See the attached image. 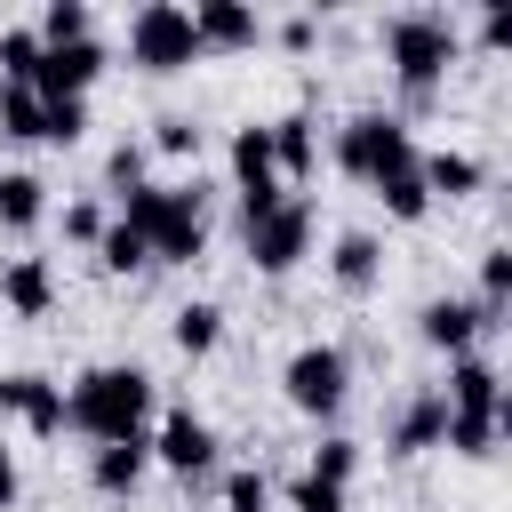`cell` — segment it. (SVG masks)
I'll use <instances>...</instances> for the list:
<instances>
[{"instance_id": "6da1fadb", "label": "cell", "mask_w": 512, "mask_h": 512, "mask_svg": "<svg viewBox=\"0 0 512 512\" xmlns=\"http://www.w3.org/2000/svg\"><path fill=\"white\" fill-rule=\"evenodd\" d=\"M384 64L400 80V112L392 120L432 112V96H440V80L456 64V16L448 8H400V16H384Z\"/></svg>"}, {"instance_id": "7a4b0ae2", "label": "cell", "mask_w": 512, "mask_h": 512, "mask_svg": "<svg viewBox=\"0 0 512 512\" xmlns=\"http://www.w3.org/2000/svg\"><path fill=\"white\" fill-rule=\"evenodd\" d=\"M144 416H152V376L136 360H104V368L72 376V392H64V424L88 440H128V432H144Z\"/></svg>"}, {"instance_id": "3957f363", "label": "cell", "mask_w": 512, "mask_h": 512, "mask_svg": "<svg viewBox=\"0 0 512 512\" xmlns=\"http://www.w3.org/2000/svg\"><path fill=\"white\" fill-rule=\"evenodd\" d=\"M280 392H288V408H296V416L328 424V416L352 400V352H344V344H328V336L296 344V352H288V368H280Z\"/></svg>"}, {"instance_id": "277c9868", "label": "cell", "mask_w": 512, "mask_h": 512, "mask_svg": "<svg viewBox=\"0 0 512 512\" xmlns=\"http://www.w3.org/2000/svg\"><path fill=\"white\" fill-rule=\"evenodd\" d=\"M416 160V136H408V120H392V112H352L344 128H336V168L352 176V184H376V176H392V168H408Z\"/></svg>"}, {"instance_id": "5b68a950", "label": "cell", "mask_w": 512, "mask_h": 512, "mask_svg": "<svg viewBox=\"0 0 512 512\" xmlns=\"http://www.w3.org/2000/svg\"><path fill=\"white\" fill-rule=\"evenodd\" d=\"M128 56H136L144 72H192V64H200L192 8H176V0H144V8L128 16Z\"/></svg>"}, {"instance_id": "8992f818", "label": "cell", "mask_w": 512, "mask_h": 512, "mask_svg": "<svg viewBox=\"0 0 512 512\" xmlns=\"http://www.w3.org/2000/svg\"><path fill=\"white\" fill-rule=\"evenodd\" d=\"M144 248H152V264H192V256L208 248V184H200V176L160 192V216H152Z\"/></svg>"}, {"instance_id": "52a82bcc", "label": "cell", "mask_w": 512, "mask_h": 512, "mask_svg": "<svg viewBox=\"0 0 512 512\" xmlns=\"http://www.w3.org/2000/svg\"><path fill=\"white\" fill-rule=\"evenodd\" d=\"M240 240H248V264L256 272H296L304 256H312V200L304 192H288L272 216H256V224H240Z\"/></svg>"}, {"instance_id": "ba28073f", "label": "cell", "mask_w": 512, "mask_h": 512, "mask_svg": "<svg viewBox=\"0 0 512 512\" xmlns=\"http://www.w3.org/2000/svg\"><path fill=\"white\" fill-rule=\"evenodd\" d=\"M152 456H160L176 480H208V472H216V424L192 416V408H168L160 432H152Z\"/></svg>"}, {"instance_id": "9c48e42d", "label": "cell", "mask_w": 512, "mask_h": 512, "mask_svg": "<svg viewBox=\"0 0 512 512\" xmlns=\"http://www.w3.org/2000/svg\"><path fill=\"white\" fill-rule=\"evenodd\" d=\"M440 400H448L456 416H496V408H512V392H504V368H496L488 352H456V360H448V384H440Z\"/></svg>"}, {"instance_id": "30bf717a", "label": "cell", "mask_w": 512, "mask_h": 512, "mask_svg": "<svg viewBox=\"0 0 512 512\" xmlns=\"http://www.w3.org/2000/svg\"><path fill=\"white\" fill-rule=\"evenodd\" d=\"M104 72V40H64V48H40V72H32V96H88Z\"/></svg>"}, {"instance_id": "8fae6325", "label": "cell", "mask_w": 512, "mask_h": 512, "mask_svg": "<svg viewBox=\"0 0 512 512\" xmlns=\"http://www.w3.org/2000/svg\"><path fill=\"white\" fill-rule=\"evenodd\" d=\"M144 464H152V432L96 440V448H88V488H96V496H136V488H144Z\"/></svg>"}, {"instance_id": "7c38bea8", "label": "cell", "mask_w": 512, "mask_h": 512, "mask_svg": "<svg viewBox=\"0 0 512 512\" xmlns=\"http://www.w3.org/2000/svg\"><path fill=\"white\" fill-rule=\"evenodd\" d=\"M0 304L16 320H48L56 312V264L48 256H8L0 264Z\"/></svg>"}, {"instance_id": "4fadbf2b", "label": "cell", "mask_w": 512, "mask_h": 512, "mask_svg": "<svg viewBox=\"0 0 512 512\" xmlns=\"http://www.w3.org/2000/svg\"><path fill=\"white\" fill-rule=\"evenodd\" d=\"M192 32H200V56L208 48H256L264 40V16L248 0H192Z\"/></svg>"}, {"instance_id": "5bb4252c", "label": "cell", "mask_w": 512, "mask_h": 512, "mask_svg": "<svg viewBox=\"0 0 512 512\" xmlns=\"http://www.w3.org/2000/svg\"><path fill=\"white\" fill-rule=\"evenodd\" d=\"M272 128V176L280 184H304L312 168H320V120L312 112H280V120H264Z\"/></svg>"}, {"instance_id": "9a60e30c", "label": "cell", "mask_w": 512, "mask_h": 512, "mask_svg": "<svg viewBox=\"0 0 512 512\" xmlns=\"http://www.w3.org/2000/svg\"><path fill=\"white\" fill-rule=\"evenodd\" d=\"M440 432H448V400H440V384H424L392 416V456H424V448H440Z\"/></svg>"}, {"instance_id": "2e32d148", "label": "cell", "mask_w": 512, "mask_h": 512, "mask_svg": "<svg viewBox=\"0 0 512 512\" xmlns=\"http://www.w3.org/2000/svg\"><path fill=\"white\" fill-rule=\"evenodd\" d=\"M416 176H424V192H432V200H472L488 168H480L464 144H432V152H416Z\"/></svg>"}, {"instance_id": "e0dca14e", "label": "cell", "mask_w": 512, "mask_h": 512, "mask_svg": "<svg viewBox=\"0 0 512 512\" xmlns=\"http://www.w3.org/2000/svg\"><path fill=\"white\" fill-rule=\"evenodd\" d=\"M328 280H336L344 296H368V288L384 280V240H376V232H336V248H328Z\"/></svg>"}, {"instance_id": "ac0fdd59", "label": "cell", "mask_w": 512, "mask_h": 512, "mask_svg": "<svg viewBox=\"0 0 512 512\" xmlns=\"http://www.w3.org/2000/svg\"><path fill=\"white\" fill-rule=\"evenodd\" d=\"M416 336L432 344V352H472V336H480V312H472V296H432L424 312H416Z\"/></svg>"}, {"instance_id": "d6986e66", "label": "cell", "mask_w": 512, "mask_h": 512, "mask_svg": "<svg viewBox=\"0 0 512 512\" xmlns=\"http://www.w3.org/2000/svg\"><path fill=\"white\" fill-rule=\"evenodd\" d=\"M168 344H176L184 360H208V352L224 344V304H216V296L176 304V312H168Z\"/></svg>"}, {"instance_id": "ffe728a7", "label": "cell", "mask_w": 512, "mask_h": 512, "mask_svg": "<svg viewBox=\"0 0 512 512\" xmlns=\"http://www.w3.org/2000/svg\"><path fill=\"white\" fill-rule=\"evenodd\" d=\"M40 216H48V184H40L32 168H0V224L24 232V224H40Z\"/></svg>"}, {"instance_id": "44dd1931", "label": "cell", "mask_w": 512, "mask_h": 512, "mask_svg": "<svg viewBox=\"0 0 512 512\" xmlns=\"http://www.w3.org/2000/svg\"><path fill=\"white\" fill-rule=\"evenodd\" d=\"M368 192L384 200V216H392V224H424V208H432V192H424L416 160H408V168H392V176H376Z\"/></svg>"}, {"instance_id": "7402d4cb", "label": "cell", "mask_w": 512, "mask_h": 512, "mask_svg": "<svg viewBox=\"0 0 512 512\" xmlns=\"http://www.w3.org/2000/svg\"><path fill=\"white\" fill-rule=\"evenodd\" d=\"M16 424H24L32 440H56V432H64V384L32 368V384H24V408H16Z\"/></svg>"}, {"instance_id": "603a6c76", "label": "cell", "mask_w": 512, "mask_h": 512, "mask_svg": "<svg viewBox=\"0 0 512 512\" xmlns=\"http://www.w3.org/2000/svg\"><path fill=\"white\" fill-rule=\"evenodd\" d=\"M512 432V408H496V416H456L448 408V432H440V448H456V456H496V440Z\"/></svg>"}, {"instance_id": "cb8c5ba5", "label": "cell", "mask_w": 512, "mask_h": 512, "mask_svg": "<svg viewBox=\"0 0 512 512\" xmlns=\"http://www.w3.org/2000/svg\"><path fill=\"white\" fill-rule=\"evenodd\" d=\"M32 72H40V32L0 24V88H32Z\"/></svg>"}, {"instance_id": "d4e9b609", "label": "cell", "mask_w": 512, "mask_h": 512, "mask_svg": "<svg viewBox=\"0 0 512 512\" xmlns=\"http://www.w3.org/2000/svg\"><path fill=\"white\" fill-rule=\"evenodd\" d=\"M304 472L328 480V488H352V472H360V440H352V432H320V448H312Z\"/></svg>"}, {"instance_id": "484cf974", "label": "cell", "mask_w": 512, "mask_h": 512, "mask_svg": "<svg viewBox=\"0 0 512 512\" xmlns=\"http://www.w3.org/2000/svg\"><path fill=\"white\" fill-rule=\"evenodd\" d=\"M88 136V96H40V144H80Z\"/></svg>"}, {"instance_id": "4316f807", "label": "cell", "mask_w": 512, "mask_h": 512, "mask_svg": "<svg viewBox=\"0 0 512 512\" xmlns=\"http://www.w3.org/2000/svg\"><path fill=\"white\" fill-rule=\"evenodd\" d=\"M256 176H272V128L264 120L232 128V184H256Z\"/></svg>"}, {"instance_id": "83f0119b", "label": "cell", "mask_w": 512, "mask_h": 512, "mask_svg": "<svg viewBox=\"0 0 512 512\" xmlns=\"http://www.w3.org/2000/svg\"><path fill=\"white\" fill-rule=\"evenodd\" d=\"M96 264H104V272H144V264H152V248H144V232H128L120 216H104V240H96Z\"/></svg>"}, {"instance_id": "f1b7e54d", "label": "cell", "mask_w": 512, "mask_h": 512, "mask_svg": "<svg viewBox=\"0 0 512 512\" xmlns=\"http://www.w3.org/2000/svg\"><path fill=\"white\" fill-rule=\"evenodd\" d=\"M32 32H40V48H64V40H88V0H48Z\"/></svg>"}, {"instance_id": "f546056e", "label": "cell", "mask_w": 512, "mask_h": 512, "mask_svg": "<svg viewBox=\"0 0 512 512\" xmlns=\"http://www.w3.org/2000/svg\"><path fill=\"white\" fill-rule=\"evenodd\" d=\"M0 136L40 144V96H32V88H0Z\"/></svg>"}, {"instance_id": "4dcf8cb0", "label": "cell", "mask_w": 512, "mask_h": 512, "mask_svg": "<svg viewBox=\"0 0 512 512\" xmlns=\"http://www.w3.org/2000/svg\"><path fill=\"white\" fill-rule=\"evenodd\" d=\"M144 152H168V160L200 152V120H192V112H160V120H152V144H144Z\"/></svg>"}, {"instance_id": "1f68e13d", "label": "cell", "mask_w": 512, "mask_h": 512, "mask_svg": "<svg viewBox=\"0 0 512 512\" xmlns=\"http://www.w3.org/2000/svg\"><path fill=\"white\" fill-rule=\"evenodd\" d=\"M224 512H272V480H264V464H240V472L224 480Z\"/></svg>"}, {"instance_id": "d6a6232c", "label": "cell", "mask_w": 512, "mask_h": 512, "mask_svg": "<svg viewBox=\"0 0 512 512\" xmlns=\"http://www.w3.org/2000/svg\"><path fill=\"white\" fill-rule=\"evenodd\" d=\"M288 512H352V496L328 488V480H312V472H296L288 480Z\"/></svg>"}, {"instance_id": "836d02e7", "label": "cell", "mask_w": 512, "mask_h": 512, "mask_svg": "<svg viewBox=\"0 0 512 512\" xmlns=\"http://www.w3.org/2000/svg\"><path fill=\"white\" fill-rule=\"evenodd\" d=\"M144 168H152V152H144V144H136V136H120V144H112V152H104V176H112V184H120V192H128V184H144Z\"/></svg>"}, {"instance_id": "e575fe53", "label": "cell", "mask_w": 512, "mask_h": 512, "mask_svg": "<svg viewBox=\"0 0 512 512\" xmlns=\"http://www.w3.org/2000/svg\"><path fill=\"white\" fill-rule=\"evenodd\" d=\"M64 240L96 248V240H104V208H96V200H72V208H64Z\"/></svg>"}, {"instance_id": "d590c367", "label": "cell", "mask_w": 512, "mask_h": 512, "mask_svg": "<svg viewBox=\"0 0 512 512\" xmlns=\"http://www.w3.org/2000/svg\"><path fill=\"white\" fill-rule=\"evenodd\" d=\"M16 496H24V464H16V448L0 440V512H16Z\"/></svg>"}, {"instance_id": "8d00e7d4", "label": "cell", "mask_w": 512, "mask_h": 512, "mask_svg": "<svg viewBox=\"0 0 512 512\" xmlns=\"http://www.w3.org/2000/svg\"><path fill=\"white\" fill-rule=\"evenodd\" d=\"M472 32H480V48H504V40H512V8H488Z\"/></svg>"}, {"instance_id": "74e56055", "label": "cell", "mask_w": 512, "mask_h": 512, "mask_svg": "<svg viewBox=\"0 0 512 512\" xmlns=\"http://www.w3.org/2000/svg\"><path fill=\"white\" fill-rule=\"evenodd\" d=\"M312 32H320V16H312V8H304V16H288V24H280V40H288V48H312Z\"/></svg>"}]
</instances>
